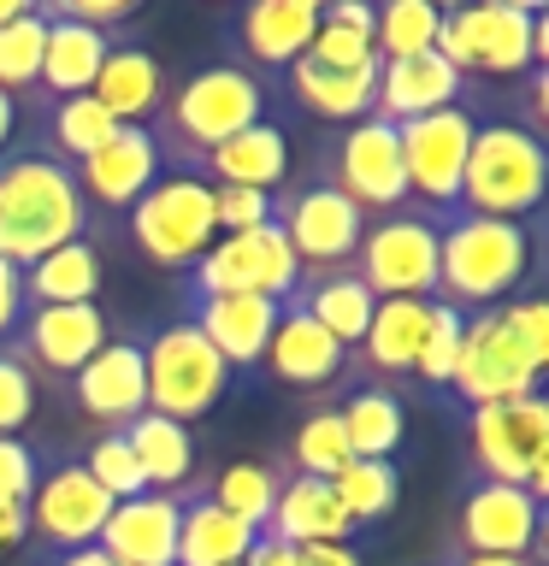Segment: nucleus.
Segmentation results:
<instances>
[{"mask_svg": "<svg viewBox=\"0 0 549 566\" xmlns=\"http://www.w3.org/2000/svg\"><path fill=\"white\" fill-rule=\"evenodd\" d=\"M95 212H89L77 171L42 148H12L0 154V260L18 272L35 265L53 248L89 237Z\"/></svg>", "mask_w": 549, "mask_h": 566, "instance_id": "obj_1", "label": "nucleus"}, {"mask_svg": "<svg viewBox=\"0 0 549 566\" xmlns=\"http://www.w3.org/2000/svg\"><path fill=\"white\" fill-rule=\"evenodd\" d=\"M531 272V230L485 212H443L437 219V301L455 313L503 307L526 290Z\"/></svg>", "mask_w": 549, "mask_h": 566, "instance_id": "obj_2", "label": "nucleus"}, {"mask_svg": "<svg viewBox=\"0 0 549 566\" xmlns=\"http://www.w3.org/2000/svg\"><path fill=\"white\" fill-rule=\"evenodd\" d=\"M266 118V83L248 77L242 65H201L195 77L177 83V95H166V106L154 113V142L166 171H195L201 159L230 142L237 130Z\"/></svg>", "mask_w": 549, "mask_h": 566, "instance_id": "obj_3", "label": "nucleus"}, {"mask_svg": "<svg viewBox=\"0 0 549 566\" xmlns=\"http://www.w3.org/2000/svg\"><path fill=\"white\" fill-rule=\"evenodd\" d=\"M437 53L460 77H526L549 65V7L543 0H490L437 18Z\"/></svg>", "mask_w": 549, "mask_h": 566, "instance_id": "obj_4", "label": "nucleus"}, {"mask_svg": "<svg viewBox=\"0 0 549 566\" xmlns=\"http://www.w3.org/2000/svg\"><path fill=\"white\" fill-rule=\"evenodd\" d=\"M549 189V154L543 142L520 130L514 118H490L473 130L467 171H460V212H485V219H514L526 224L543 207Z\"/></svg>", "mask_w": 549, "mask_h": 566, "instance_id": "obj_5", "label": "nucleus"}, {"mask_svg": "<svg viewBox=\"0 0 549 566\" xmlns=\"http://www.w3.org/2000/svg\"><path fill=\"white\" fill-rule=\"evenodd\" d=\"M142 371H148V413L172 424L207 419L237 378L189 318H166L159 331L142 336Z\"/></svg>", "mask_w": 549, "mask_h": 566, "instance_id": "obj_6", "label": "nucleus"}, {"mask_svg": "<svg viewBox=\"0 0 549 566\" xmlns=\"http://www.w3.org/2000/svg\"><path fill=\"white\" fill-rule=\"evenodd\" d=\"M467 460L473 478L490 484H520L549 502V401L514 396L490 407H467Z\"/></svg>", "mask_w": 549, "mask_h": 566, "instance_id": "obj_7", "label": "nucleus"}, {"mask_svg": "<svg viewBox=\"0 0 549 566\" xmlns=\"http://www.w3.org/2000/svg\"><path fill=\"white\" fill-rule=\"evenodd\" d=\"M131 248L159 272H189L195 260L219 242L213 230V184L195 171H159V184L124 212Z\"/></svg>", "mask_w": 549, "mask_h": 566, "instance_id": "obj_8", "label": "nucleus"}, {"mask_svg": "<svg viewBox=\"0 0 549 566\" xmlns=\"http://www.w3.org/2000/svg\"><path fill=\"white\" fill-rule=\"evenodd\" d=\"M349 272L372 290V301H437V219L419 207L366 219Z\"/></svg>", "mask_w": 549, "mask_h": 566, "instance_id": "obj_9", "label": "nucleus"}, {"mask_svg": "<svg viewBox=\"0 0 549 566\" xmlns=\"http://www.w3.org/2000/svg\"><path fill=\"white\" fill-rule=\"evenodd\" d=\"M313 177H325L336 195H349L366 219H384V212H402L407 207V177H402V142H396V124L366 113L343 124L331 136V148L319 154Z\"/></svg>", "mask_w": 549, "mask_h": 566, "instance_id": "obj_10", "label": "nucleus"}, {"mask_svg": "<svg viewBox=\"0 0 549 566\" xmlns=\"http://www.w3.org/2000/svg\"><path fill=\"white\" fill-rule=\"evenodd\" d=\"M301 283V260L296 248L283 242L278 219L260 224V230H242V237H219L201 260L184 272V295L201 301V295H266V301H290Z\"/></svg>", "mask_w": 549, "mask_h": 566, "instance_id": "obj_11", "label": "nucleus"}, {"mask_svg": "<svg viewBox=\"0 0 549 566\" xmlns=\"http://www.w3.org/2000/svg\"><path fill=\"white\" fill-rule=\"evenodd\" d=\"M543 366L520 331L508 325L503 307H485V313H467V336H460V366H455V384L443 401H460V407H490V401H514V396H538V378Z\"/></svg>", "mask_w": 549, "mask_h": 566, "instance_id": "obj_12", "label": "nucleus"}, {"mask_svg": "<svg viewBox=\"0 0 549 566\" xmlns=\"http://www.w3.org/2000/svg\"><path fill=\"white\" fill-rule=\"evenodd\" d=\"M473 130H478V113L467 101L460 106H443V113H425V118H407L396 124V142H402V177H407V207L432 212H455L460 201V171H467V148H473Z\"/></svg>", "mask_w": 549, "mask_h": 566, "instance_id": "obj_13", "label": "nucleus"}, {"mask_svg": "<svg viewBox=\"0 0 549 566\" xmlns=\"http://www.w3.org/2000/svg\"><path fill=\"white\" fill-rule=\"evenodd\" d=\"M272 219L283 230V242L296 248L301 272H336V265L354 260V248L366 237V212L313 171L272 195Z\"/></svg>", "mask_w": 549, "mask_h": 566, "instance_id": "obj_14", "label": "nucleus"}, {"mask_svg": "<svg viewBox=\"0 0 549 566\" xmlns=\"http://www.w3.org/2000/svg\"><path fill=\"white\" fill-rule=\"evenodd\" d=\"M455 548L460 555H508V560H538L543 555V495L520 484H490L467 472L455 513Z\"/></svg>", "mask_w": 549, "mask_h": 566, "instance_id": "obj_15", "label": "nucleus"}, {"mask_svg": "<svg viewBox=\"0 0 549 566\" xmlns=\"http://www.w3.org/2000/svg\"><path fill=\"white\" fill-rule=\"evenodd\" d=\"M65 396L71 407L101 424V431H124L131 419L148 413V371H142V331L124 325L101 343L95 360H83L77 371L65 378Z\"/></svg>", "mask_w": 549, "mask_h": 566, "instance_id": "obj_16", "label": "nucleus"}, {"mask_svg": "<svg viewBox=\"0 0 549 566\" xmlns=\"http://www.w3.org/2000/svg\"><path fill=\"white\" fill-rule=\"evenodd\" d=\"M113 336V318L101 313V301H83V307H24V318H18L12 343V360L30 366V378H71L83 360H95L101 343Z\"/></svg>", "mask_w": 549, "mask_h": 566, "instance_id": "obj_17", "label": "nucleus"}, {"mask_svg": "<svg viewBox=\"0 0 549 566\" xmlns=\"http://www.w3.org/2000/svg\"><path fill=\"white\" fill-rule=\"evenodd\" d=\"M24 513H30V537H42V548L65 555V548H89L101 537L113 495L83 472V460H48Z\"/></svg>", "mask_w": 549, "mask_h": 566, "instance_id": "obj_18", "label": "nucleus"}, {"mask_svg": "<svg viewBox=\"0 0 549 566\" xmlns=\"http://www.w3.org/2000/svg\"><path fill=\"white\" fill-rule=\"evenodd\" d=\"M71 171H77V189H83L89 212H95V207L131 212L142 195L159 184L166 159H159V142H154L148 124H118V130L106 136L83 166H71Z\"/></svg>", "mask_w": 549, "mask_h": 566, "instance_id": "obj_19", "label": "nucleus"}, {"mask_svg": "<svg viewBox=\"0 0 549 566\" xmlns=\"http://www.w3.org/2000/svg\"><path fill=\"white\" fill-rule=\"evenodd\" d=\"M248 77H283L319 30V0H248L225 18Z\"/></svg>", "mask_w": 549, "mask_h": 566, "instance_id": "obj_20", "label": "nucleus"}, {"mask_svg": "<svg viewBox=\"0 0 549 566\" xmlns=\"http://www.w3.org/2000/svg\"><path fill=\"white\" fill-rule=\"evenodd\" d=\"M260 366H266V378L283 384V389H331L336 378H349V348L336 343L325 325H313L301 301H283Z\"/></svg>", "mask_w": 549, "mask_h": 566, "instance_id": "obj_21", "label": "nucleus"}, {"mask_svg": "<svg viewBox=\"0 0 549 566\" xmlns=\"http://www.w3.org/2000/svg\"><path fill=\"white\" fill-rule=\"evenodd\" d=\"M467 101V77L443 60V53H414V60H379V88H372V113L390 124L443 113V106Z\"/></svg>", "mask_w": 549, "mask_h": 566, "instance_id": "obj_22", "label": "nucleus"}, {"mask_svg": "<svg viewBox=\"0 0 549 566\" xmlns=\"http://www.w3.org/2000/svg\"><path fill=\"white\" fill-rule=\"evenodd\" d=\"M95 548L118 566H177V495L142 490L131 502H113Z\"/></svg>", "mask_w": 549, "mask_h": 566, "instance_id": "obj_23", "label": "nucleus"}, {"mask_svg": "<svg viewBox=\"0 0 549 566\" xmlns=\"http://www.w3.org/2000/svg\"><path fill=\"white\" fill-rule=\"evenodd\" d=\"M189 325L213 343V354L230 371H255L266 360V343H272L278 325V301L266 295H201L189 301Z\"/></svg>", "mask_w": 549, "mask_h": 566, "instance_id": "obj_24", "label": "nucleus"}, {"mask_svg": "<svg viewBox=\"0 0 549 566\" xmlns=\"http://www.w3.org/2000/svg\"><path fill=\"white\" fill-rule=\"evenodd\" d=\"M195 177L213 184V189L278 195L283 184H290V136H283V124L260 118V124H248V130H237L230 142H219V148L195 166Z\"/></svg>", "mask_w": 549, "mask_h": 566, "instance_id": "obj_25", "label": "nucleus"}, {"mask_svg": "<svg viewBox=\"0 0 549 566\" xmlns=\"http://www.w3.org/2000/svg\"><path fill=\"white\" fill-rule=\"evenodd\" d=\"M260 531L207 495L201 478L177 490V566H242Z\"/></svg>", "mask_w": 549, "mask_h": 566, "instance_id": "obj_26", "label": "nucleus"}, {"mask_svg": "<svg viewBox=\"0 0 549 566\" xmlns=\"http://www.w3.org/2000/svg\"><path fill=\"white\" fill-rule=\"evenodd\" d=\"M425 325H432V301H379L361 348L349 354V371L366 366V378L384 389L407 384L419 360V343H425Z\"/></svg>", "mask_w": 549, "mask_h": 566, "instance_id": "obj_27", "label": "nucleus"}, {"mask_svg": "<svg viewBox=\"0 0 549 566\" xmlns=\"http://www.w3.org/2000/svg\"><path fill=\"white\" fill-rule=\"evenodd\" d=\"M89 95H95L118 124H154V113L166 106V65L154 60L148 42H136V35H113V48H106V60H101Z\"/></svg>", "mask_w": 549, "mask_h": 566, "instance_id": "obj_28", "label": "nucleus"}, {"mask_svg": "<svg viewBox=\"0 0 549 566\" xmlns=\"http://www.w3.org/2000/svg\"><path fill=\"white\" fill-rule=\"evenodd\" d=\"M35 7V0H30ZM42 12V7H35ZM48 18V42H42V77H35V101L53 106V101H71V95H89L95 88V71L113 48L106 30H89V24H71V18Z\"/></svg>", "mask_w": 549, "mask_h": 566, "instance_id": "obj_29", "label": "nucleus"}, {"mask_svg": "<svg viewBox=\"0 0 549 566\" xmlns=\"http://www.w3.org/2000/svg\"><path fill=\"white\" fill-rule=\"evenodd\" d=\"M266 531L283 543H296V548H308V543H349L354 520L343 513V502H336V490L325 478L290 472L278 484V507H272V520H266Z\"/></svg>", "mask_w": 549, "mask_h": 566, "instance_id": "obj_30", "label": "nucleus"}, {"mask_svg": "<svg viewBox=\"0 0 549 566\" xmlns=\"http://www.w3.org/2000/svg\"><path fill=\"white\" fill-rule=\"evenodd\" d=\"M106 283V260L95 237H77L65 248H53L35 265H24V307H83L95 301Z\"/></svg>", "mask_w": 549, "mask_h": 566, "instance_id": "obj_31", "label": "nucleus"}, {"mask_svg": "<svg viewBox=\"0 0 549 566\" xmlns=\"http://www.w3.org/2000/svg\"><path fill=\"white\" fill-rule=\"evenodd\" d=\"M283 88L296 95L301 113L313 118H331V124H354L372 113V88H379V60L361 65V71H331V65H313L308 53L283 71Z\"/></svg>", "mask_w": 549, "mask_h": 566, "instance_id": "obj_32", "label": "nucleus"}, {"mask_svg": "<svg viewBox=\"0 0 549 566\" xmlns=\"http://www.w3.org/2000/svg\"><path fill=\"white\" fill-rule=\"evenodd\" d=\"M290 301H301L313 325H325L349 354L361 348V336H366V325H372V307H379V301H372V290L349 272V265H336V272H301V283H296Z\"/></svg>", "mask_w": 549, "mask_h": 566, "instance_id": "obj_33", "label": "nucleus"}, {"mask_svg": "<svg viewBox=\"0 0 549 566\" xmlns=\"http://www.w3.org/2000/svg\"><path fill=\"white\" fill-rule=\"evenodd\" d=\"M336 419H343L354 460H390L407 437L402 389H384V384H354L343 396V407H336Z\"/></svg>", "mask_w": 549, "mask_h": 566, "instance_id": "obj_34", "label": "nucleus"}, {"mask_svg": "<svg viewBox=\"0 0 549 566\" xmlns=\"http://www.w3.org/2000/svg\"><path fill=\"white\" fill-rule=\"evenodd\" d=\"M124 442H131L136 472H142V484H148V490L177 495V490L195 478V437H189V424H172V419H159V413H142V419L124 424Z\"/></svg>", "mask_w": 549, "mask_h": 566, "instance_id": "obj_35", "label": "nucleus"}, {"mask_svg": "<svg viewBox=\"0 0 549 566\" xmlns=\"http://www.w3.org/2000/svg\"><path fill=\"white\" fill-rule=\"evenodd\" d=\"M42 113H48V142H42V154L65 159V166H83V159H89L106 136L118 130V118L106 113V106H101L95 95L53 101V106H42Z\"/></svg>", "mask_w": 549, "mask_h": 566, "instance_id": "obj_36", "label": "nucleus"}, {"mask_svg": "<svg viewBox=\"0 0 549 566\" xmlns=\"http://www.w3.org/2000/svg\"><path fill=\"white\" fill-rule=\"evenodd\" d=\"M331 490H336V502H343V513L354 520V531L384 525L402 502V472H396V460H349V467L331 478Z\"/></svg>", "mask_w": 549, "mask_h": 566, "instance_id": "obj_37", "label": "nucleus"}, {"mask_svg": "<svg viewBox=\"0 0 549 566\" xmlns=\"http://www.w3.org/2000/svg\"><path fill=\"white\" fill-rule=\"evenodd\" d=\"M437 18L443 7L432 0H384L372 18V53L379 60H414V53L437 48Z\"/></svg>", "mask_w": 549, "mask_h": 566, "instance_id": "obj_38", "label": "nucleus"}, {"mask_svg": "<svg viewBox=\"0 0 549 566\" xmlns=\"http://www.w3.org/2000/svg\"><path fill=\"white\" fill-rule=\"evenodd\" d=\"M278 484H283L278 467H266V460H237V467H225L219 478H213L207 495L225 513H237L242 525L266 531V520H272V507H278Z\"/></svg>", "mask_w": 549, "mask_h": 566, "instance_id": "obj_39", "label": "nucleus"}, {"mask_svg": "<svg viewBox=\"0 0 549 566\" xmlns=\"http://www.w3.org/2000/svg\"><path fill=\"white\" fill-rule=\"evenodd\" d=\"M460 336H467V313L443 307V301H432V325H425V343H419V360H414V384L419 396H449L455 384V366H460Z\"/></svg>", "mask_w": 549, "mask_h": 566, "instance_id": "obj_40", "label": "nucleus"}, {"mask_svg": "<svg viewBox=\"0 0 549 566\" xmlns=\"http://www.w3.org/2000/svg\"><path fill=\"white\" fill-rule=\"evenodd\" d=\"M42 42H48V18L24 7L12 24H0V95H35L42 77Z\"/></svg>", "mask_w": 549, "mask_h": 566, "instance_id": "obj_41", "label": "nucleus"}, {"mask_svg": "<svg viewBox=\"0 0 549 566\" xmlns=\"http://www.w3.org/2000/svg\"><path fill=\"white\" fill-rule=\"evenodd\" d=\"M349 437H343V419H336V407H313L308 419L296 424V437H290V467L301 478H331L349 467Z\"/></svg>", "mask_w": 549, "mask_h": 566, "instance_id": "obj_42", "label": "nucleus"}, {"mask_svg": "<svg viewBox=\"0 0 549 566\" xmlns=\"http://www.w3.org/2000/svg\"><path fill=\"white\" fill-rule=\"evenodd\" d=\"M83 472L95 478L113 502H131V495L148 490V484H142V472H136V454H131V442H124V431H95V437H89Z\"/></svg>", "mask_w": 549, "mask_h": 566, "instance_id": "obj_43", "label": "nucleus"}, {"mask_svg": "<svg viewBox=\"0 0 549 566\" xmlns=\"http://www.w3.org/2000/svg\"><path fill=\"white\" fill-rule=\"evenodd\" d=\"M35 407H42V384L24 360H12V348H0V437H24Z\"/></svg>", "mask_w": 549, "mask_h": 566, "instance_id": "obj_44", "label": "nucleus"}, {"mask_svg": "<svg viewBox=\"0 0 549 566\" xmlns=\"http://www.w3.org/2000/svg\"><path fill=\"white\" fill-rule=\"evenodd\" d=\"M272 224V195L260 189H213V230L219 237H242V230Z\"/></svg>", "mask_w": 549, "mask_h": 566, "instance_id": "obj_45", "label": "nucleus"}, {"mask_svg": "<svg viewBox=\"0 0 549 566\" xmlns=\"http://www.w3.org/2000/svg\"><path fill=\"white\" fill-rule=\"evenodd\" d=\"M42 449L24 437H0V502H30L35 478H42Z\"/></svg>", "mask_w": 549, "mask_h": 566, "instance_id": "obj_46", "label": "nucleus"}, {"mask_svg": "<svg viewBox=\"0 0 549 566\" xmlns=\"http://www.w3.org/2000/svg\"><path fill=\"white\" fill-rule=\"evenodd\" d=\"M18 318H24V272L12 260H0V343H12Z\"/></svg>", "mask_w": 549, "mask_h": 566, "instance_id": "obj_47", "label": "nucleus"}, {"mask_svg": "<svg viewBox=\"0 0 549 566\" xmlns=\"http://www.w3.org/2000/svg\"><path fill=\"white\" fill-rule=\"evenodd\" d=\"M30 543V513L24 502H0V560H12Z\"/></svg>", "mask_w": 549, "mask_h": 566, "instance_id": "obj_48", "label": "nucleus"}, {"mask_svg": "<svg viewBox=\"0 0 549 566\" xmlns=\"http://www.w3.org/2000/svg\"><path fill=\"white\" fill-rule=\"evenodd\" d=\"M242 566H301V555H296V543H283V537H272V531H260Z\"/></svg>", "mask_w": 549, "mask_h": 566, "instance_id": "obj_49", "label": "nucleus"}, {"mask_svg": "<svg viewBox=\"0 0 549 566\" xmlns=\"http://www.w3.org/2000/svg\"><path fill=\"white\" fill-rule=\"evenodd\" d=\"M296 555H301V566H366L349 543H308V548H296Z\"/></svg>", "mask_w": 549, "mask_h": 566, "instance_id": "obj_50", "label": "nucleus"}, {"mask_svg": "<svg viewBox=\"0 0 549 566\" xmlns=\"http://www.w3.org/2000/svg\"><path fill=\"white\" fill-rule=\"evenodd\" d=\"M48 566H118L113 555H106V548H65V555H48Z\"/></svg>", "mask_w": 549, "mask_h": 566, "instance_id": "obj_51", "label": "nucleus"}, {"mask_svg": "<svg viewBox=\"0 0 549 566\" xmlns=\"http://www.w3.org/2000/svg\"><path fill=\"white\" fill-rule=\"evenodd\" d=\"M12 136H18V101L0 95V154H12Z\"/></svg>", "mask_w": 549, "mask_h": 566, "instance_id": "obj_52", "label": "nucleus"}, {"mask_svg": "<svg viewBox=\"0 0 549 566\" xmlns=\"http://www.w3.org/2000/svg\"><path fill=\"white\" fill-rule=\"evenodd\" d=\"M455 566H538V560H508V555H460V548H455Z\"/></svg>", "mask_w": 549, "mask_h": 566, "instance_id": "obj_53", "label": "nucleus"}, {"mask_svg": "<svg viewBox=\"0 0 549 566\" xmlns=\"http://www.w3.org/2000/svg\"><path fill=\"white\" fill-rule=\"evenodd\" d=\"M24 7H30V0H0V24H12V18L24 12Z\"/></svg>", "mask_w": 549, "mask_h": 566, "instance_id": "obj_54", "label": "nucleus"}]
</instances>
